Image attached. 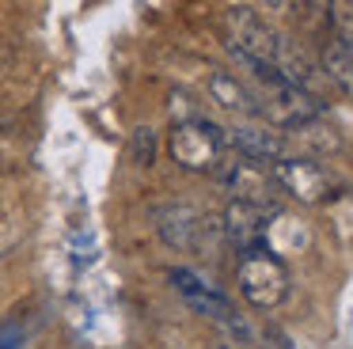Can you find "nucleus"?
<instances>
[{
    "label": "nucleus",
    "instance_id": "nucleus-7",
    "mask_svg": "<svg viewBox=\"0 0 353 349\" xmlns=\"http://www.w3.org/2000/svg\"><path fill=\"white\" fill-rule=\"evenodd\" d=\"M266 217H274V209H254V205L232 201L221 217V232L236 250H247V247H254V243H262Z\"/></svg>",
    "mask_w": 353,
    "mask_h": 349
},
{
    "label": "nucleus",
    "instance_id": "nucleus-1",
    "mask_svg": "<svg viewBox=\"0 0 353 349\" xmlns=\"http://www.w3.org/2000/svg\"><path fill=\"white\" fill-rule=\"evenodd\" d=\"M236 281H239L243 300L259 311H274L289 296V270H285V262L266 243H254V247L239 250Z\"/></svg>",
    "mask_w": 353,
    "mask_h": 349
},
{
    "label": "nucleus",
    "instance_id": "nucleus-6",
    "mask_svg": "<svg viewBox=\"0 0 353 349\" xmlns=\"http://www.w3.org/2000/svg\"><path fill=\"white\" fill-rule=\"evenodd\" d=\"M201 220H205V212H201L198 205H190V201H168V205H160V209H156V232H160L163 243L186 250V247H194V239H198Z\"/></svg>",
    "mask_w": 353,
    "mask_h": 349
},
{
    "label": "nucleus",
    "instance_id": "nucleus-3",
    "mask_svg": "<svg viewBox=\"0 0 353 349\" xmlns=\"http://www.w3.org/2000/svg\"><path fill=\"white\" fill-rule=\"evenodd\" d=\"M224 30H228V50L236 53L247 68L251 65H274L281 30L270 27L254 8H247V4L228 8V12H224Z\"/></svg>",
    "mask_w": 353,
    "mask_h": 349
},
{
    "label": "nucleus",
    "instance_id": "nucleus-9",
    "mask_svg": "<svg viewBox=\"0 0 353 349\" xmlns=\"http://www.w3.org/2000/svg\"><path fill=\"white\" fill-rule=\"evenodd\" d=\"M209 95H213L216 106L239 114V118H259V99H254V91L236 72H228V68H216L209 76Z\"/></svg>",
    "mask_w": 353,
    "mask_h": 349
},
{
    "label": "nucleus",
    "instance_id": "nucleus-10",
    "mask_svg": "<svg viewBox=\"0 0 353 349\" xmlns=\"http://www.w3.org/2000/svg\"><path fill=\"white\" fill-rule=\"evenodd\" d=\"M323 76H327L345 99H353V42H345V38L334 34L323 46Z\"/></svg>",
    "mask_w": 353,
    "mask_h": 349
},
{
    "label": "nucleus",
    "instance_id": "nucleus-8",
    "mask_svg": "<svg viewBox=\"0 0 353 349\" xmlns=\"http://www.w3.org/2000/svg\"><path fill=\"white\" fill-rule=\"evenodd\" d=\"M228 137V148H236V156L259 159V163H277L285 159V133H274L266 126H236Z\"/></svg>",
    "mask_w": 353,
    "mask_h": 349
},
{
    "label": "nucleus",
    "instance_id": "nucleus-2",
    "mask_svg": "<svg viewBox=\"0 0 353 349\" xmlns=\"http://www.w3.org/2000/svg\"><path fill=\"white\" fill-rule=\"evenodd\" d=\"M224 156H228V137H224V129L209 126L201 118H186L171 129V159L183 171L213 174Z\"/></svg>",
    "mask_w": 353,
    "mask_h": 349
},
{
    "label": "nucleus",
    "instance_id": "nucleus-4",
    "mask_svg": "<svg viewBox=\"0 0 353 349\" xmlns=\"http://www.w3.org/2000/svg\"><path fill=\"white\" fill-rule=\"evenodd\" d=\"M213 174L232 201L254 205V209H274L277 186L270 179V163H259V159H247V156H224Z\"/></svg>",
    "mask_w": 353,
    "mask_h": 349
},
{
    "label": "nucleus",
    "instance_id": "nucleus-11",
    "mask_svg": "<svg viewBox=\"0 0 353 349\" xmlns=\"http://www.w3.org/2000/svg\"><path fill=\"white\" fill-rule=\"evenodd\" d=\"M130 159L137 167H152V159H156V133L148 126L133 129V137H130Z\"/></svg>",
    "mask_w": 353,
    "mask_h": 349
},
{
    "label": "nucleus",
    "instance_id": "nucleus-5",
    "mask_svg": "<svg viewBox=\"0 0 353 349\" xmlns=\"http://www.w3.org/2000/svg\"><path fill=\"white\" fill-rule=\"evenodd\" d=\"M270 179H274L277 190L292 194L296 201H304V205L323 201L327 190H330L327 171H323L319 163H312V159H292V156L277 159V163H270Z\"/></svg>",
    "mask_w": 353,
    "mask_h": 349
}]
</instances>
